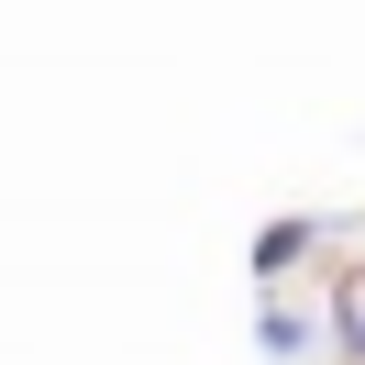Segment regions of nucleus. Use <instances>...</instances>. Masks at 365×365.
Instances as JSON below:
<instances>
[{"label": "nucleus", "instance_id": "obj_1", "mask_svg": "<svg viewBox=\"0 0 365 365\" xmlns=\"http://www.w3.org/2000/svg\"><path fill=\"white\" fill-rule=\"evenodd\" d=\"M310 210H299V222H266V232H255V277H277V266H299V255H310Z\"/></svg>", "mask_w": 365, "mask_h": 365}, {"label": "nucleus", "instance_id": "obj_2", "mask_svg": "<svg viewBox=\"0 0 365 365\" xmlns=\"http://www.w3.org/2000/svg\"><path fill=\"white\" fill-rule=\"evenodd\" d=\"M332 343H343V354H365V266L332 288Z\"/></svg>", "mask_w": 365, "mask_h": 365}, {"label": "nucleus", "instance_id": "obj_3", "mask_svg": "<svg viewBox=\"0 0 365 365\" xmlns=\"http://www.w3.org/2000/svg\"><path fill=\"white\" fill-rule=\"evenodd\" d=\"M255 332H266V354H299V343H310V321H299V310H266Z\"/></svg>", "mask_w": 365, "mask_h": 365}]
</instances>
